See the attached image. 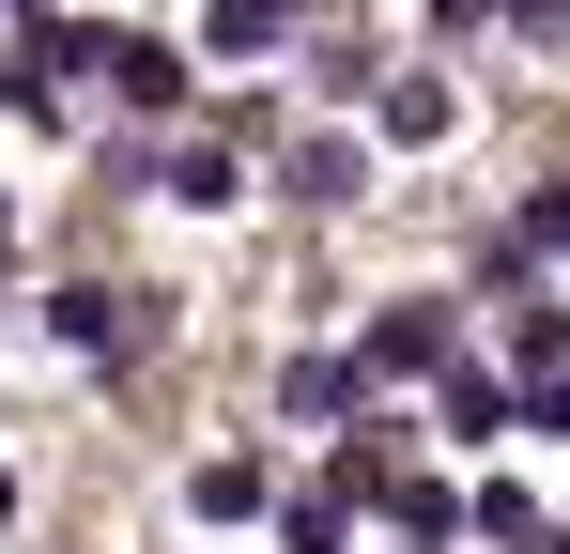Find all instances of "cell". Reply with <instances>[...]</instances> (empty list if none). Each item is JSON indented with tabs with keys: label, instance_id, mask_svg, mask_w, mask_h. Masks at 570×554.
I'll return each mask as SVG.
<instances>
[{
	"label": "cell",
	"instance_id": "obj_11",
	"mask_svg": "<svg viewBox=\"0 0 570 554\" xmlns=\"http://www.w3.org/2000/svg\"><path fill=\"white\" fill-rule=\"evenodd\" d=\"M293 16H308V0H293Z\"/></svg>",
	"mask_w": 570,
	"mask_h": 554
},
{
	"label": "cell",
	"instance_id": "obj_9",
	"mask_svg": "<svg viewBox=\"0 0 570 554\" xmlns=\"http://www.w3.org/2000/svg\"><path fill=\"white\" fill-rule=\"evenodd\" d=\"M170 200H200V216H216V200H232V155H216V139H186V155H170Z\"/></svg>",
	"mask_w": 570,
	"mask_h": 554
},
{
	"label": "cell",
	"instance_id": "obj_3",
	"mask_svg": "<svg viewBox=\"0 0 570 554\" xmlns=\"http://www.w3.org/2000/svg\"><path fill=\"white\" fill-rule=\"evenodd\" d=\"M448 123H463V92L432 78V62H401V78H385V139H448Z\"/></svg>",
	"mask_w": 570,
	"mask_h": 554
},
{
	"label": "cell",
	"instance_id": "obj_4",
	"mask_svg": "<svg viewBox=\"0 0 570 554\" xmlns=\"http://www.w3.org/2000/svg\"><path fill=\"white\" fill-rule=\"evenodd\" d=\"M355 185H371L355 139H293V200H355Z\"/></svg>",
	"mask_w": 570,
	"mask_h": 554
},
{
	"label": "cell",
	"instance_id": "obj_6",
	"mask_svg": "<svg viewBox=\"0 0 570 554\" xmlns=\"http://www.w3.org/2000/svg\"><path fill=\"white\" fill-rule=\"evenodd\" d=\"M186 493H200V524H247V508H263V462H247V447H232V462H200V477H186Z\"/></svg>",
	"mask_w": 570,
	"mask_h": 554
},
{
	"label": "cell",
	"instance_id": "obj_8",
	"mask_svg": "<svg viewBox=\"0 0 570 554\" xmlns=\"http://www.w3.org/2000/svg\"><path fill=\"white\" fill-rule=\"evenodd\" d=\"M448 432H463V447L509 432V385H493V369H448Z\"/></svg>",
	"mask_w": 570,
	"mask_h": 554
},
{
	"label": "cell",
	"instance_id": "obj_7",
	"mask_svg": "<svg viewBox=\"0 0 570 554\" xmlns=\"http://www.w3.org/2000/svg\"><path fill=\"white\" fill-rule=\"evenodd\" d=\"M278 400H293V416H355V369H340V355H293Z\"/></svg>",
	"mask_w": 570,
	"mask_h": 554
},
{
	"label": "cell",
	"instance_id": "obj_10",
	"mask_svg": "<svg viewBox=\"0 0 570 554\" xmlns=\"http://www.w3.org/2000/svg\"><path fill=\"white\" fill-rule=\"evenodd\" d=\"M278 540H293V554H340V493H293V508H278Z\"/></svg>",
	"mask_w": 570,
	"mask_h": 554
},
{
	"label": "cell",
	"instance_id": "obj_5",
	"mask_svg": "<svg viewBox=\"0 0 570 554\" xmlns=\"http://www.w3.org/2000/svg\"><path fill=\"white\" fill-rule=\"evenodd\" d=\"M278 16H293V0H216V16H200V47H216V62H247V47H278Z\"/></svg>",
	"mask_w": 570,
	"mask_h": 554
},
{
	"label": "cell",
	"instance_id": "obj_2",
	"mask_svg": "<svg viewBox=\"0 0 570 554\" xmlns=\"http://www.w3.org/2000/svg\"><path fill=\"white\" fill-rule=\"evenodd\" d=\"M448 339H463V324H448L432 293H401V308L371 324V369H448Z\"/></svg>",
	"mask_w": 570,
	"mask_h": 554
},
{
	"label": "cell",
	"instance_id": "obj_1",
	"mask_svg": "<svg viewBox=\"0 0 570 554\" xmlns=\"http://www.w3.org/2000/svg\"><path fill=\"white\" fill-rule=\"evenodd\" d=\"M47 324H62L78 355H139V293H94V277H78V293H47Z\"/></svg>",
	"mask_w": 570,
	"mask_h": 554
}]
</instances>
